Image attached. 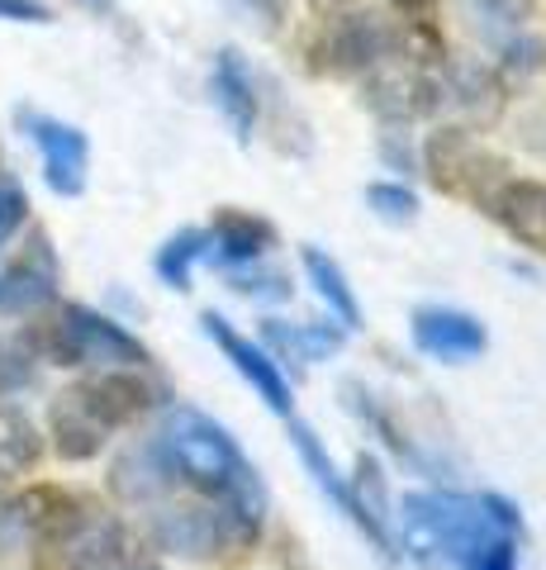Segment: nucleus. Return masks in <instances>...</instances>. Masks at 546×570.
Wrapping results in <instances>:
<instances>
[{
  "mask_svg": "<svg viewBox=\"0 0 546 570\" xmlns=\"http://www.w3.org/2000/svg\"><path fill=\"white\" fill-rule=\"evenodd\" d=\"M0 14H10V20H29V24H43L48 10L39 0H0Z\"/></svg>",
  "mask_w": 546,
  "mask_h": 570,
  "instance_id": "obj_33",
  "label": "nucleus"
},
{
  "mask_svg": "<svg viewBox=\"0 0 546 570\" xmlns=\"http://www.w3.org/2000/svg\"><path fill=\"white\" fill-rule=\"evenodd\" d=\"M338 6H347V0H314V10H338Z\"/></svg>",
  "mask_w": 546,
  "mask_h": 570,
  "instance_id": "obj_34",
  "label": "nucleus"
},
{
  "mask_svg": "<svg viewBox=\"0 0 546 570\" xmlns=\"http://www.w3.org/2000/svg\"><path fill=\"white\" fill-rule=\"evenodd\" d=\"M366 200H371V209L380 214V219L390 224H409L418 214V195L409 186H390V181H376L371 190H366Z\"/></svg>",
  "mask_w": 546,
  "mask_h": 570,
  "instance_id": "obj_25",
  "label": "nucleus"
},
{
  "mask_svg": "<svg viewBox=\"0 0 546 570\" xmlns=\"http://www.w3.org/2000/svg\"><path fill=\"white\" fill-rule=\"evenodd\" d=\"M209 243H215L219 262H257L267 247H276V228L248 209H219Z\"/></svg>",
  "mask_w": 546,
  "mask_h": 570,
  "instance_id": "obj_16",
  "label": "nucleus"
},
{
  "mask_svg": "<svg viewBox=\"0 0 546 570\" xmlns=\"http://www.w3.org/2000/svg\"><path fill=\"white\" fill-rule=\"evenodd\" d=\"M480 167H485V157L475 153V142L466 138V134H456V129H447V134H437L433 142H428V171H433V181L443 186V190H451V195H475L480 200Z\"/></svg>",
  "mask_w": 546,
  "mask_h": 570,
  "instance_id": "obj_12",
  "label": "nucleus"
},
{
  "mask_svg": "<svg viewBox=\"0 0 546 570\" xmlns=\"http://www.w3.org/2000/svg\"><path fill=\"white\" fill-rule=\"evenodd\" d=\"M414 343L428 356H443V362H466V356H480L489 347V333L480 318H470L461 309H418Z\"/></svg>",
  "mask_w": 546,
  "mask_h": 570,
  "instance_id": "obj_6",
  "label": "nucleus"
},
{
  "mask_svg": "<svg viewBox=\"0 0 546 570\" xmlns=\"http://www.w3.org/2000/svg\"><path fill=\"white\" fill-rule=\"evenodd\" d=\"M542 52H546V43H542V39L508 43V67H518V71H537V67H542Z\"/></svg>",
  "mask_w": 546,
  "mask_h": 570,
  "instance_id": "obj_31",
  "label": "nucleus"
},
{
  "mask_svg": "<svg viewBox=\"0 0 546 570\" xmlns=\"http://www.w3.org/2000/svg\"><path fill=\"white\" fill-rule=\"evenodd\" d=\"M495 219L527 247H546V186L542 181H504L489 195Z\"/></svg>",
  "mask_w": 546,
  "mask_h": 570,
  "instance_id": "obj_11",
  "label": "nucleus"
},
{
  "mask_svg": "<svg viewBox=\"0 0 546 570\" xmlns=\"http://www.w3.org/2000/svg\"><path fill=\"white\" fill-rule=\"evenodd\" d=\"M504 532L480 499L451 490H414L399 504V538L418 561H466L475 547Z\"/></svg>",
  "mask_w": 546,
  "mask_h": 570,
  "instance_id": "obj_2",
  "label": "nucleus"
},
{
  "mask_svg": "<svg viewBox=\"0 0 546 570\" xmlns=\"http://www.w3.org/2000/svg\"><path fill=\"white\" fill-rule=\"evenodd\" d=\"M399 10H418V6H428V0H395Z\"/></svg>",
  "mask_w": 546,
  "mask_h": 570,
  "instance_id": "obj_36",
  "label": "nucleus"
},
{
  "mask_svg": "<svg viewBox=\"0 0 546 570\" xmlns=\"http://www.w3.org/2000/svg\"><path fill=\"white\" fill-rule=\"evenodd\" d=\"M81 6H91V10H110V0H81Z\"/></svg>",
  "mask_w": 546,
  "mask_h": 570,
  "instance_id": "obj_37",
  "label": "nucleus"
},
{
  "mask_svg": "<svg viewBox=\"0 0 546 570\" xmlns=\"http://www.w3.org/2000/svg\"><path fill=\"white\" fill-rule=\"evenodd\" d=\"M366 100L371 110L385 119H414L423 110H433L437 96H433V81H423L418 71H404V67H385L366 86Z\"/></svg>",
  "mask_w": 546,
  "mask_h": 570,
  "instance_id": "obj_15",
  "label": "nucleus"
},
{
  "mask_svg": "<svg viewBox=\"0 0 546 570\" xmlns=\"http://www.w3.org/2000/svg\"><path fill=\"white\" fill-rule=\"evenodd\" d=\"M290 442H295V452H299V461L314 471V480H319V490L324 494H332V504H338L343 513H351V523H357V499H351V485L338 475V466L328 461V452L319 448V438H314V428H305V423H290Z\"/></svg>",
  "mask_w": 546,
  "mask_h": 570,
  "instance_id": "obj_21",
  "label": "nucleus"
},
{
  "mask_svg": "<svg viewBox=\"0 0 546 570\" xmlns=\"http://www.w3.org/2000/svg\"><path fill=\"white\" fill-rule=\"evenodd\" d=\"M77 395H81V404L91 409V414H96L105 428L133 423V419H138V414H143V409H148V385L138 381L129 366H119V371H105V376H96V381L77 385Z\"/></svg>",
  "mask_w": 546,
  "mask_h": 570,
  "instance_id": "obj_10",
  "label": "nucleus"
},
{
  "mask_svg": "<svg viewBox=\"0 0 546 570\" xmlns=\"http://www.w3.org/2000/svg\"><path fill=\"white\" fill-rule=\"evenodd\" d=\"M480 504H485V513H489V519H495V523H499L504 532H523V519H518V509L508 504L504 494H480Z\"/></svg>",
  "mask_w": 546,
  "mask_h": 570,
  "instance_id": "obj_30",
  "label": "nucleus"
},
{
  "mask_svg": "<svg viewBox=\"0 0 546 570\" xmlns=\"http://www.w3.org/2000/svg\"><path fill=\"white\" fill-rule=\"evenodd\" d=\"M451 100L461 105L466 115H480V119H495L499 115V86L485 67H456V81H451Z\"/></svg>",
  "mask_w": 546,
  "mask_h": 570,
  "instance_id": "obj_23",
  "label": "nucleus"
},
{
  "mask_svg": "<svg viewBox=\"0 0 546 570\" xmlns=\"http://www.w3.org/2000/svg\"><path fill=\"white\" fill-rule=\"evenodd\" d=\"M461 570H518V547L508 532H495L489 542H480L470 551V557L461 561Z\"/></svg>",
  "mask_w": 546,
  "mask_h": 570,
  "instance_id": "obj_26",
  "label": "nucleus"
},
{
  "mask_svg": "<svg viewBox=\"0 0 546 570\" xmlns=\"http://www.w3.org/2000/svg\"><path fill=\"white\" fill-rule=\"evenodd\" d=\"M105 428L91 409L81 404L77 390H67V395L52 404V448H58V456L67 461H91L100 448H105Z\"/></svg>",
  "mask_w": 546,
  "mask_h": 570,
  "instance_id": "obj_14",
  "label": "nucleus"
},
{
  "mask_svg": "<svg viewBox=\"0 0 546 570\" xmlns=\"http://www.w3.org/2000/svg\"><path fill=\"white\" fill-rule=\"evenodd\" d=\"M157 442H162L171 471L219 504L228 547L257 542L261 519H267V490H261L252 461L228 438V428L205 419L200 409H171Z\"/></svg>",
  "mask_w": 546,
  "mask_h": 570,
  "instance_id": "obj_1",
  "label": "nucleus"
},
{
  "mask_svg": "<svg viewBox=\"0 0 546 570\" xmlns=\"http://www.w3.org/2000/svg\"><path fill=\"white\" fill-rule=\"evenodd\" d=\"M171 461L162 452V442H152V448H129L125 456L115 461L110 471V490L125 499V504H152V499H162L171 490Z\"/></svg>",
  "mask_w": 546,
  "mask_h": 570,
  "instance_id": "obj_9",
  "label": "nucleus"
},
{
  "mask_svg": "<svg viewBox=\"0 0 546 570\" xmlns=\"http://www.w3.org/2000/svg\"><path fill=\"white\" fill-rule=\"evenodd\" d=\"M205 333L224 347V356L238 366V376H248V381H252V390H257V395L276 409V414H290V385H286V376H280V366L271 362L267 352L252 347L248 337H242L234 324H228L224 314H205Z\"/></svg>",
  "mask_w": 546,
  "mask_h": 570,
  "instance_id": "obj_5",
  "label": "nucleus"
},
{
  "mask_svg": "<svg viewBox=\"0 0 546 570\" xmlns=\"http://www.w3.org/2000/svg\"><path fill=\"white\" fill-rule=\"evenodd\" d=\"M24 214H29V200H24V190L10 181V176H0V243H6L14 228L24 224Z\"/></svg>",
  "mask_w": 546,
  "mask_h": 570,
  "instance_id": "obj_27",
  "label": "nucleus"
},
{
  "mask_svg": "<svg viewBox=\"0 0 546 570\" xmlns=\"http://www.w3.org/2000/svg\"><path fill=\"white\" fill-rule=\"evenodd\" d=\"M52 291H58V266H52L48 238H33V247L0 272V314H39Z\"/></svg>",
  "mask_w": 546,
  "mask_h": 570,
  "instance_id": "obj_8",
  "label": "nucleus"
},
{
  "mask_svg": "<svg viewBox=\"0 0 546 570\" xmlns=\"http://www.w3.org/2000/svg\"><path fill=\"white\" fill-rule=\"evenodd\" d=\"M261 337H267L271 347H280L295 362H314V356H328L343 347V328H328V324H295L286 328L280 318H267L261 324Z\"/></svg>",
  "mask_w": 546,
  "mask_h": 570,
  "instance_id": "obj_19",
  "label": "nucleus"
},
{
  "mask_svg": "<svg viewBox=\"0 0 546 570\" xmlns=\"http://www.w3.org/2000/svg\"><path fill=\"white\" fill-rule=\"evenodd\" d=\"M125 547L129 538L115 519H81L62 538V566L67 570H115L125 561Z\"/></svg>",
  "mask_w": 546,
  "mask_h": 570,
  "instance_id": "obj_13",
  "label": "nucleus"
},
{
  "mask_svg": "<svg viewBox=\"0 0 546 570\" xmlns=\"http://www.w3.org/2000/svg\"><path fill=\"white\" fill-rule=\"evenodd\" d=\"M152 542L162 551H176V557H215L219 547H228V528H224V513L219 504L205 509V504H176L162 509L152 519Z\"/></svg>",
  "mask_w": 546,
  "mask_h": 570,
  "instance_id": "obj_4",
  "label": "nucleus"
},
{
  "mask_svg": "<svg viewBox=\"0 0 546 570\" xmlns=\"http://www.w3.org/2000/svg\"><path fill=\"white\" fill-rule=\"evenodd\" d=\"M390 48V33L376 14H347V20L332 24L328 33V52H332V67L343 71H361V67H376Z\"/></svg>",
  "mask_w": 546,
  "mask_h": 570,
  "instance_id": "obj_17",
  "label": "nucleus"
},
{
  "mask_svg": "<svg viewBox=\"0 0 546 570\" xmlns=\"http://www.w3.org/2000/svg\"><path fill=\"white\" fill-rule=\"evenodd\" d=\"M489 24H523L533 14V0H470Z\"/></svg>",
  "mask_w": 546,
  "mask_h": 570,
  "instance_id": "obj_28",
  "label": "nucleus"
},
{
  "mask_svg": "<svg viewBox=\"0 0 546 570\" xmlns=\"http://www.w3.org/2000/svg\"><path fill=\"white\" fill-rule=\"evenodd\" d=\"M234 291H242V295H286V281L280 276H234Z\"/></svg>",
  "mask_w": 546,
  "mask_h": 570,
  "instance_id": "obj_32",
  "label": "nucleus"
},
{
  "mask_svg": "<svg viewBox=\"0 0 546 570\" xmlns=\"http://www.w3.org/2000/svg\"><path fill=\"white\" fill-rule=\"evenodd\" d=\"M43 456V438L20 409H0V475H20Z\"/></svg>",
  "mask_w": 546,
  "mask_h": 570,
  "instance_id": "obj_22",
  "label": "nucleus"
},
{
  "mask_svg": "<svg viewBox=\"0 0 546 570\" xmlns=\"http://www.w3.org/2000/svg\"><path fill=\"white\" fill-rule=\"evenodd\" d=\"M29 134L43 153V171H48V186L62 190V195H81L86 186V134H77L72 124H58V119H39L29 115Z\"/></svg>",
  "mask_w": 546,
  "mask_h": 570,
  "instance_id": "obj_7",
  "label": "nucleus"
},
{
  "mask_svg": "<svg viewBox=\"0 0 546 570\" xmlns=\"http://www.w3.org/2000/svg\"><path fill=\"white\" fill-rule=\"evenodd\" d=\"M29 376H33L29 356H20V352H10L6 343H0V395H10V390H20V385H29Z\"/></svg>",
  "mask_w": 546,
  "mask_h": 570,
  "instance_id": "obj_29",
  "label": "nucleus"
},
{
  "mask_svg": "<svg viewBox=\"0 0 546 570\" xmlns=\"http://www.w3.org/2000/svg\"><path fill=\"white\" fill-rule=\"evenodd\" d=\"M305 272H309V281H314V291L324 295V305L343 318V328H357V324H361V309H357V295H351L343 266L332 262V257H324L319 247H305Z\"/></svg>",
  "mask_w": 546,
  "mask_h": 570,
  "instance_id": "obj_20",
  "label": "nucleus"
},
{
  "mask_svg": "<svg viewBox=\"0 0 546 570\" xmlns=\"http://www.w3.org/2000/svg\"><path fill=\"white\" fill-rule=\"evenodd\" d=\"M209 234H200V228H181L162 253H157V276H162L167 285H176V291H186L190 285V262H196L205 253Z\"/></svg>",
  "mask_w": 546,
  "mask_h": 570,
  "instance_id": "obj_24",
  "label": "nucleus"
},
{
  "mask_svg": "<svg viewBox=\"0 0 546 570\" xmlns=\"http://www.w3.org/2000/svg\"><path fill=\"white\" fill-rule=\"evenodd\" d=\"M125 570H162L157 561H133V566H125Z\"/></svg>",
  "mask_w": 546,
  "mask_h": 570,
  "instance_id": "obj_35",
  "label": "nucleus"
},
{
  "mask_svg": "<svg viewBox=\"0 0 546 570\" xmlns=\"http://www.w3.org/2000/svg\"><path fill=\"white\" fill-rule=\"evenodd\" d=\"M39 343L58 366H143L148 352L133 333L86 305H62L58 324L39 328Z\"/></svg>",
  "mask_w": 546,
  "mask_h": 570,
  "instance_id": "obj_3",
  "label": "nucleus"
},
{
  "mask_svg": "<svg viewBox=\"0 0 546 570\" xmlns=\"http://www.w3.org/2000/svg\"><path fill=\"white\" fill-rule=\"evenodd\" d=\"M215 96L224 105L228 124H234L238 142H248L252 124H257V91H252V77H248V67H242V58L234 48H224L215 58Z\"/></svg>",
  "mask_w": 546,
  "mask_h": 570,
  "instance_id": "obj_18",
  "label": "nucleus"
}]
</instances>
